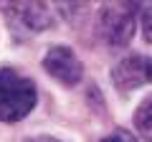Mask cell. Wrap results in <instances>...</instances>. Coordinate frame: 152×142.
I'll return each instance as SVG.
<instances>
[{"instance_id":"6da1fadb","label":"cell","mask_w":152,"mask_h":142,"mask_svg":"<svg viewBox=\"0 0 152 142\" xmlns=\"http://www.w3.org/2000/svg\"><path fill=\"white\" fill-rule=\"evenodd\" d=\"M36 107V84L13 69H0V122H18Z\"/></svg>"},{"instance_id":"7a4b0ae2","label":"cell","mask_w":152,"mask_h":142,"mask_svg":"<svg viewBox=\"0 0 152 142\" xmlns=\"http://www.w3.org/2000/svg\"><path fill=\"white\" fill-rule=\"evenodd\" d=\"M137 8L132 3H109L99 13V36L109 46H127L134 36Z\"/></svg>"},{"instance_id":"3957f363","label":"cell","mask_w":152,"mask_h":142,"mask_svg":"<svg viewBox=\"0 0 152 142\" xmlns=\"http://www.w3.org/2000/svg\"><path fill=\"white\" fill-rule=\"evenodd\" d=\"M5 18L10 23V28L20 36H28V33H38L46 31L51 26V10L41 3H13V5L5 8Z\"/></svg>"},{"instance_id":"277c9868","label":"cell","mask_w":152,"mask_h":142,"mask_svg":"<svg viewBox=\"0 0 152 142\" xmlns=\"http://www.w3.org/2000/svg\"><path fill=\"white\" fill-rule=\"evenodd\" d=\"M112 81L119 91H134V89L152 84V59L150 56H127L112 69Z\"/></svg>"},{"instance_id":"5b68a950","label":"cell","mask_w":152,"mask_h":142,"mask_svg":"<svg viewBox=\"0 0 152 142\" xmlns=\"http://www.w3.org/2000/svg\"><path fill=\"white\" fill-rule=\"evenodd\" d=\"M43 69L64 86H76L84 76V66L69 46H53L43 56Z\"/></svg>"},{"instance_id":"8992f818","label":"cell","mask_w":152,"mask_h":142,"mask_svg":"<svg viewBox=\"0 0 152 142\" xmlns=\"http://www.w3.org/2000/svg\"><path fill=\"white\" fill-rule=\"evenodd\" d=\"M134 127L147 142H152V94L140 104V109L134 112Z\"/></svg>"},{"instance_id":"52a82bcc","label":"cell","mask_w":152,"mask_h":142,"mask_svg":"<svg viewBox=\"0 0 152 142\" xmlns=\"http://www.w3.org/2000/svg\"><path fill=\"white\" fill-rule=\"evenodd\" d=\"M137 20L142 23V36H145L147 43H152V3L137 8Z\"/></svg>"},{"instance_id":"ba28073f","label":"cell","mask_w":152,"mask_h":142,"mask_svg":"<svg viewBox=\"0 0 152 142\" xmlns=\"http://www.w3.org/2000/svg\"><path fill=\"white\" fill-rule=\"evenodd\" d=\"M102 142H132V140L124 135V132H117V135H109V137H104Z\"/></svg>"},{"instance_id":"9c48e42d","label":"cell","mask_w":152,"mask_h":142,"mask_svg":"<svg viewBox=\"0 0 152 142\" xmlns=\"http://www.w3.org/2000/svg\"><path fill=\"white\" fill-rule=\"evenodd\" d=\"M26 142H61V140H56V137H48V135H38V137H28Z\"/></svg>"}]
</instances>
